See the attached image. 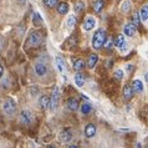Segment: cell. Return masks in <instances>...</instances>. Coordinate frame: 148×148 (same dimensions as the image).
Masks as SVG:
<instances>
[{"mask_svg":"<svg viewBox=\"0 0 148 148\" xmlns=\"http://www.w3.org/2000/svg\"><path fill=\"white\" fill-rule=\"evenodd\" d=\"M57 11L61 14V15H65L69 13V4L67 3H60L57 5Z\"/></svg>","mask_w":148,"mask_h":148,"instance_id":"ac0fdd59","label":"cell"},{"mask_svg":"<svg viewBox=\"0 0 148 148\" xmlns=\"http://www.w3.org/2000/svg\"><path fill=\"white\" fill-rule=\"evenodd\" d=\"M3 110H4V112H5L6 114L13 116V114L15 113V111H16V103L11 100V98H9V100H6L5 102H4Z\"/></svg>","mask_w":148,"mask_h":148,"instance_id":"7a4b0ae2","label":"cell"},{"mask_svg":"<svg viewBox=\"0 0 148 148\" xmlns=\"http://www.w3.org/2000/svg\"><path fill=\"white\" fill-rule=\"evenodd\" d=\"M42 1L47 8H54L57 4V0H42Z\"/></svg>","mask_w":148,"mask_h":148,"instance_id":"f1b7e54d","label":"cell"},{"mask_svg":"<svg viewBox=\"0 0 148 148\" xmlns=\"http://www.w3.org/2000/svg\"><path fill=\"white\" fill-rule=\"evenodd\" d=\"M85 81H86V79H85V76L82 75V73L77 72L76 75H75V84H76V86H79V87H82V86H84V84H85Z\"/></svg>","mask_w":148,"mask_h":148,"instance_id":"e0dca14e","label":"cell"},{"mask_svg":"<svg viewBox=\"0 0 148 148\" xmlns=\"http://www.w3.org/2000/svg\"><path fill=\"white\" fill-rule=\"evenodd\" d=\"M20 122L24 123V125H30V123L32 122V113L30 112V111L27 110H23L21 112H20Z\"/></svg>","mask_w":148,"mask_h":148,"instance_id":"3957f363","label":"cell"},{"mask_svg":"<svg viewBox=\"0 0 148 148\" xmlns=\"http://www.w3.org/2000/svg\"><path fill=\"white\" fill-rule=\"evenodd\" d=\"M85 134L86 137H93L95 134H96V127H95V125H92V123H88L87 126L85 127Z\"/></svg>","mask_w":148,"mask_h":148,"instance_id":"7c38bea8","label":"cell"},{"mask_svg":"<svg viewBox=\"0 0 148 148\" xmlns=\"http://www.w3.org/2000/svg\"><path fill=\"white\" fill-rule=\"evenodd\" d=\"M139 15H141V19L143 20V21L148 20V5H143L141 8V10H139Z\"/></svg>","mask_w":148,"mask_h":148,"instance_id":"7402d4cb","label":"cell"},{"mask_svg":"<svg viewBox=\"0 0 148 148\" xmlns=\"http://www.w3.org/2000/svg\"><path fill=\"white\" fill-rule=\"evenodd\" d=\"M132 88L134 92H142L143 91V84L139 80H133L132 81Z\"/></svg>","mask_w":148,"mask_h":148,"instance_id":"2e32d148","label":"cell"},{"mask_svg":"<svg viewBox=\"0 0 148 148\" xmlns=\"http://www.w3.org/2000/svg\"><path fill=\"white\" fill-rule=\"evenodd\" d=\"M47 148H56V147H54V146H49Z\"/></svg>","mask_w":148,"mask_h":148,"instance_id":"8d00e7d4","label":"cell"},{"mask_svg":"<svg viewBox=\"0 0 148 148\" xmlns=\"http://www.w3.org/2000/svg\"><path fill=\"white\" fill-rule=\"evenodd\" d=\"M55 61H56V66H57V69H59V71L64 73L65 72V62H64V60L61 59V57H56Z\"/></svg>","mask_w":148,"mask_h":148,"instance_id":"603a6c76","label":"cell"},{"mask_svg":"<svg viewBox=\"0 0 148 148\" xmlns=\"http://www.w3.org/2000/svg\"><path fill=\"white\" fill-rule=\"evenodd\" d=\"M97 61H98V56L96 54H91L88 56V60H87V67L88 69H93L95 65L97 64Z\"/></svg>","mask_w":148,"mask_h":148,"instance_id":"9a60e30c","label":"cell"},{"mask_svg":"<svg viewBox=\"0 0 148 148\" xmlns=\"http://www.w3.org/2000/svg\"><path fill=\"white\" fill-rule=\"evenodd\" d=\"M141 15H139V11H134V13L132 14V19H131V21H132L133 25L136 26H139L141 25Z\"/></svg>","mask_w":148,"mask_h":148,"instance_id":"d6986e66","label":"cell"},{"mask_svg":"<svg viewBox=\"0 0 148 148\" xmlns=\"http://www.w3.org/2000/svg\"><path fill=\"white\" fill-rule=\"evenodd\" d=\"M91 106H90L88 103H84V105H82L81 106V112L82 113H84V114H87V113H90V112H91Z\"/></svg>","mask_w":148,"mask_h":148,"instance_id":"4316f807","label":"cell"},{"mask_svg":"<svg viewBox=\"0 0 148 148\" xmlns=\"http://www.w3.org/2000/svg\"><path fill=\"white\" fill-rule=\"evenodd\" d=\"M59 100H60V91L59 88L55 87L54 91H52V96H51V102H50V108L52 111H55L57 105H59Z\"/></svg>","mask_w":148,"mask_h":148,"instance_id":"277c9868","label":"cell"},{"mask_svg":"<svg viewBox=\"0 0 148 148\" xmlns=\"http://www.w3.org/2000/svg\"><path fill=\"white\" fill-rule=\"evenodd\" d=\"M59 138H60V141L62 142V143L70 142V141L72 139V133H71V131H70V130H64L62 132H60Z\"/></svg>","mask_w":148,"mask_h":148,"instance_id":"52a82bcc","label":"cell"},{"mask_svg":"<svg viewBox=\"0 0 148 148\" xmlns=\"http://www.w3.org/2000/svg\"><path fill=\"white\" fill-rule=\"evenodd\" d=\"M85 67V62H84V60H81V59H76L75 61H73V69L76 70V71H81L82 69Z\"/></svg>","mask_w":148,"mask_h":148,"instance_id":"44dd1931","label":"cell"},{"mask_svg":"<svg viewBox=\"0 0 148 148\" xmlns=\"http://www.w3.org/2000/svg\"><path fill=\"white\" fill-rule=\"evenodd\" d=\"M126 69H127V70H133V66H132V65H127Z\"/></svg>","mask_w":148,"mask_h":148,"instance_id":"836d02e7","label":"cell"},{"mask_svg":"<svg viewBox=\"0 0 148 148\" xmlns=\"http://www.w3.org/2000/svg\"><path fill=\"white\" fill-rule=\"evenodd\" d=\"M41 41H42V36H41L40 32H38V31L30 32V35H29V42H30L31 45L36 46V45L41 44Z\"/></svg>","mask_w":148,"mask_h":148,"instance_id":"5b68a950","label":"cell"},{"mask_svg":"<svg viewBox=\"0 0 148 148\" xmlns=\"http://www.w3.org/2000/svg\"><path fill=\"white\" fill-rule=\"evenodd\" d=\"M75 24H76V18L73 15H70L67 18V20H66L67 27H73V26H75Z\"/></svg>","mask_w":148,"mask_h":148,"instance_id":"d4e9b609","label":"cell"},{"mask_svg":"<svg viewBox=\"0 0 148 148\" xmlns=\"http://www.w3.org/2000/svg\"><path fill=\"white\" fill-rule=\"evenodd\" d=\"M3 73H4V69H3V65L0 64V77L3 76Z\"/></svg>","mask_w":148,"mask_h":148,"instance_id":"d6a6232c","label":"cell"},{"mask_svg":"<svg viewBox=\"0 0 148 148\" xmlns=\"http://www.w3.org/2000/svg\"><path fill=\"white\" fill-rule=\"evenodd\" d=\"M35 71H36V73H38L39 76H44L45 73L47 72V67L45 66L42 62H38L35 65Z\"/></svg>","mask_w":148,"mask_h":148,"instance_id":"4fadbf2b","label":"cell"},{"mask_svg":"<svg viewBox=\"0 0 148 148\" xmlns=\"http://www.w3.org/2000/svg\"><path fill=\"white\" fill-rule=\"evenodd\" d=\"M50 102H51V98L49 96H46V95H44V96L40 97L39 103H40V106H41V108L42 110H47L49 107H50Z\"/></svg>","mask_w":148,"mask_h":148,"instance_id":"30bf717a","label":"cell"},{"mask_svg":"<svg viewBox=\"0 0 148 148\" xmlns=\"http://www.w3.org/2000/svg\"><path fill=\"white\" fill-rule=\"evenodd\" d=\"M32 21H34L35 25H40V24L42 23V19H41V16L38 13H34L32 14Z\"/></svg>","mask_w":148,"mask_h":148,"instance_id":"484cf974","label":"cell"},{"mask_svg":"<svg viewBox=\"0 0 148 148\" xmlns=\"http://www.w3.org/2000/svg\"><path fill=\"white\" fill-rule=\"evenodd\" d=\"M76 40H77V38H76L75 35H72L71 38L69 39V45H70V46H75V45H76V42H77Z\"/></svg>","mask_w":148,"mask_h":148,"instance_id":"1f68e13d","label":"cell"},{"mask_svg":"<svg viewBox=\"0 0 148 148\" xmlns=\"http://www.w3.org/2000/svg\"><path fill=\"white\" fill-rule=\"evenodd\" d=\"M106 40V32L103 29H98V30L93 34V38H92V47L95 50H98L103 46V42Z\"/></svg>","mask_w":148,"mask_h":148,"instance_id":"6da1fadb","label":"cell"},{"mask_svg":"<svg viewBox=\"0 0 148 148\" xmlns=\"http://www.w3.org/2000/svg\"><path fill=\"white\" fill-rule=\"evenodd\" d=\"M69 148H79V147H77V146H70Z\"/></svg>","mask_w":148,"mask_h":148,"instance_id":"d590c367","label":"cell"},{"mask_svg":"<svg viewBox=\"0 0 148 148\" xmlns=\"http://www.w3.org/2000/svg\"><path fill=\"white\" fill-rule=\"evenodd\" d=\"M145 79H146V81H147V82H148V72H147V73H146V75H145Z\"/></svg>","mask_w":148,"mask_h":148,"instance_id":"e575fe53","label":"cell"},{"mask_svg":"<svg viewBox=\"0 0 148 148\" xmlns=\"http://www.w3.org/2000/svg\"><path fill=\"white\" fill-rule=\"evenodd\" d=\"M113 76H114V79H116V80H122V77H123L122 70H116L114 73H113Z\"/></svg>","mask_w":148,"mask_h":148,"instance_id":"f546056e","label":"cell"},{"mask_svg":"<svg viewBox=\"0 0 148 148\" xmlns=\"http://www.w3.org/2000/svg\"><path fill=\"white\" fill-rule=\"evenodd\" d=\"M66 105H67L69 110H71V111H76L79 108V101H77L76 98H69Z\"/></svg>","mask_w":148,"mask_h":148,"instance_id":"5bb4252c","label":"cell"},{"mask_svg":"<svg viewBox=\"0 0 148 148\" xmlns=\"http://www.w3.org/2000/svg\"><path fill=\"white\" fill-rule=\"evenodd\" d=\"M114 46H117L118 49H121V50H125L126 46H127V42L125 40V36L122 34H118L116 36V39H114Z\"/></svg>","mask_w":148,"mask_h":148,"instance_id":"8992f818","label":"cell"},{"mask_svg":"<svg viewBox=\"0 0 148 148\" xmlns=\"http://www.w3.org/2000/svg\"><path fill=\"white\" fill-rule=\"evenodd\" d=\"M136 25H133L132 23H128V24H126L125 25V27H123V31H125V35H127V36H133L134 34H136Z\"/></svg>","mask_w":148,"mask_h":148,"instance_id":"9c48e42d","label":"cell"},{"mask_svg":"<svg viewBox=\"0 0 148 148\" xmlns=\"http://www.w3.org/2000/svg\"><path fill=\"white\" fill-rule=\"evenodd\" d=\"M75 10H76V11H79V13L84 10V3H82V1L76 3V4H75Z\"/></svg>","mask_w":148,"mask_h":148,"instance_id":"4dcf8cb0","label":"cell"},{"mask_svg":"<svg viewBox=\"0 0 148 148\" xmlns=\"http://www.w3.org/2000/svg\"><path fill=\"white\" fill-rule=\"evenodd\" d=\"M133 88H132V86H125L123 87V98H125L126 101H131L132 100V97H133Z\"/></svg>","mask_w":148,"mask_h":148,"instance_id":"ba28073f","label":"cell"},{"mask_svg":"<svg viewBox=\"0 0 148 148\" xmlns=\"http://www.w3.org/2000/svg\"><path fill=\"white\" fill-rule=\"evenodd\" d=\"M130 8H131V3H130V0H126V1L122 4L121 10L123 11V13H127V11L130 10Z\"/></svg>","mask_w":148,"mask_h":148,"instance_id":"83f0119b","label":"cell"},{"mask_svg":"<svg viewBox=\"0 0 148 148\" xmlns=\"http://www.w3.org/2000/svg\"><path fill=\"white\" fill-rule=\"evenodd\" d=\"M95 25H96V21H95V19L91 18V16H88V18L84 21V29H85L86 31L92 30V29L95 27Z\"/></svg>","mask_w":148,"mask_h":148,"instance_id":"8fae6325","label":"cell"},{"mask_svg":"<svg viewBox=\"0 0 148 148\" xmlns=\"http://www.w3.org/2000/svg\"><path fill=\"white\" fill-rule=\"evenodd\" d=\"M113 45H114L113 39H112V38H107V39L105 40V42H103V47L106 49V50H111Z\"/></svg>","mask_w":148,"mask_h":148,"instance_id":"cb8c5ba5","label":"cell"},{"mask_svg":"<svg viewBox=\"0 0 148 148\" xmlns=\"http://www.w3.org/2000/svg\"><path fill=\"white\" fill-rule=\"evenodd\" d=\"M103 6H105L103 0H96V1L93 3V11L95 13H100V11H102V9H103Z\"/></svg>","mask_w":148,"mask_h":148,"instance_id":"ffe728a7","label":"cell"}]
</instances>
